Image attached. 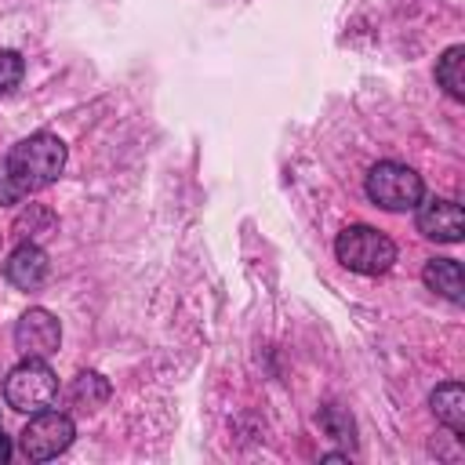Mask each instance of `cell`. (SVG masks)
Returning a JSON list of instances; mask_svg holds the SVG:
<instances>
[{
    "label": "cell",
    "mask_w": 465,
    "mask_h": 465,
    "mask_svg": "<svg viewBox=\"0 0 465 465\" xmlns=\"http://www.w3.org/2000/svg\"><path fill=\"white\" fill-rule=\"evenodd\" d=\"M4 163H7V174L15 178V185H18L22 196H25V193H36V189L51 185V182L62 174V167H65V145H62V138L40 131V134L22 138V142L7 153Z\"/></svg>",
    "instance_id": "6da1fadb"
},
{
    "label": "cell",
    "mask_w": 465,
    "mask_h": 465,
    "mask_svg": "<svg viewBox=\"0 0 465 465\" xmlns=\"http://www.w3.org/2000/svg\"><path fill=\"white\" fill-rule=\"evenodd\" d=\"M334 254L345 269L363 272V276H378L396 262V243L371 225H349L338 232Z\"/></svg>",
    "instance_id": "7a4b0ae2"
},
{
    "label": "cell",
    "mask_w": 465,
    "mask_h": 465,
    "mask_svg": "<svg viewBox=\"0 0 465 465\" xmlns=\"http://www.w3.org/2000/svg\"><path fill=\"white\" fill-rule=\"evenodd\" d=\"M367 196L385 211H411L425 196V185H421V174L414 167L396 163V160H381L367 171Z\"/></svg>",
    "instance_id": "3957f363"
},
{
    "label": "cell",
    "mask_w": 465,
    "mask_h": 465,
    "mask_svg": "<svg viewBox=\"0 0 465 465\" xmlns=\"http://www.w3.org/2000/svg\"><path fill=\"white\" fill-rule=\"evenodd\" d=\"M4 396H7V403H11L15 411L36 414V411L51 407V400L58 396V378H54V371H51L44 360L25 356V360L7 374Z\"/></svg>",
    "instance_id": "277c9868"
},
{
    "label": "cell",
    "mask_w": 465,
    "mask_h": 465,
    "mask_svg": "<svg viewBox=\"0 0 465 465\" xmlns=\"http://www.w3.org/2000/svg\"><path fill=\"white\" fill-rule=\"evenodd\" d=\"M73 436H76V429H73V418L69 414H62V411H36L33 418H29V425L22 429V454L29 458V461H51V458H58L69 443H73Z\"/></svg>",
    "instance_id": "5b68a950"
},
{
    "label": "cell",
    "mask_w": 465,
    "mask_h": 465,
    "mask_svg": "<svg viewBox=\"0 0 465 465\" xmlns=\"http://www.w3.org/2000/svg\"><path fill=\"white\" fill-rule=\"evenodd\" d=\"M58 341H62V323H58L47 309H29V312H22V320L15 323V345H18L25 356L47 360L51 352H58Z\"/></svg>",
    "instance_id": "8992f818"
},
{
    "label": "cell",
    "mask_w": 465,
    "mask_h": 465,
    "mask_svg": "<svg viewBox=\"0 0 465 465\" xmlns=\"http://www.w3.org/2000/svg\"><path fill=\"white\" fill-rule=\"evenodd\" d=\"M418 229L421 236L429 240H440V243H458L461 232H465V218H461V207L454 200H443V196H421L418 200Z\"/></svg>",
    "instance_id": "52a82bcc"
},
{
    "label": "cell",
    "mask_w": 465,
    "mask_h": 465,
    "mask_svg": "<svg viewBox=\"0 0 465 465\" xmlns=\"http://www.w3.org/2000/svg\"><path fill=\"white\" fill-rule=\"evenodd\" d=\"M4 272H7V280H11L18 291H36V287L47 280V254H44L36 243L22 240V243L11 251Z\"/></svg>",
    "instance_id": "ba28073f"
},
{
    "label": "cell",
    "mask_w": 465,
    "mask_h": 465,
    "mask_svg": "<svg viewBox=\"0 0 465 465\" xmlns=\"http://www.w3.org/2000/svg\"><path fill=\"white\" fill-rule=\"evenodd\" d=\"M421 280H425L429 291L443 294L447 302H461L465 298V276H461V265L454 258H432V262H425Z\"/></svg>",
    "instance_id": "9c48e42d"
},
{
    "label": "cell",
    "mask_w": 465,
    "mask_h": 465,
    "mask_svg": "<svg viewBox=\"0 0 465 465\" xmlns=\"http://www.w3.org/2000/svg\"><path fill=\"white\" fill-rule=\"evenodd\" d=\"M432 414L450 429V432H465V389H461V381H447V385H440L436 392H432Z\"/></svg>",
    "instance_id": "30bf717a"
},
{
    "label": "cell",
    "mask_w": 465,
    "mask_h": 465,
    "mask_svg": "<svg viewBox=\"0 0 465 465\" xmlns=\"http://www.w3.org/2000/svg\"><path fill=\"white\" fill-rule=\"evenodd\" d=\"M436 84L450 94V98H465V47L454 44L443 51V58L436 62Z\"/></svg>",
    "instance_id": "8fae6325"
},
{
    "label": "cell",
    "mask_w": 465,
    "mask_h": 465,
    "mask_svg": "<svg viewBox=\"0 0 465 465\" xmlns=\"http://www.w3.org/2000/svg\"><path fill=\"white\" fill-rule=\"evenodd\" d=\"M69 396H73V403H76V407L94 411V407H102V403L109 400V381H105L102 374H94V371H84V374H76V381H73Z\"/></svg>",
    "instance_id": "7c38bea8"
},
{
    "label": "cell",
    "mask_w": 465,
    "mask_h": 465,
    "mask_svg": "<svg viewBox=\"0 0 465 465\" xmlns=\"http://www.w3.org/2000/svg\"><path fill=\"white\" fill-rule=\"evenodd\" d=\"M54 229V214L47 211V207H40V203H29V211H22L18 218H15V232L22 236V240H36V236H44V232H51Z\"/></svg>",
    "instance_id": "4fadbf2b"
},
{
    "label": "cell",
    "mask_w": 465,
    "mask_h": 465,
    "mask_svg": "<svg viewBox=\"0 0 465 465\" xmlns=\"http://www.w3.org/2000/svg\"><path fill=\"white\" fill-rule=\"evenodd\" d=\"M22 73H25L22 58L15 51H0V94H11L22 84Z\"/></svg>",
    "instance_id": "5bb4252c"
},
{
    "label": "cell",
    "mask_w": 465,
    "mask_h": 465,
    "mask_svg": "<svg viewBox=\"0 0 465 465\" xmlns=\"http://www.w3.org/2000/svg\"><path fill=\"white\" fill-rule=\"evenodd\" d=\"M320 421H323V429H327L334 440H352V418H349L341 407H323Z\"/></svg>",
    "instance_id": "9a60e30c"
},
{
    "label": "cell",
    "mask_w": 465,
    "mask_h": 465,
    "mask_svg": "<svg viewBox=\"0 0 465 465\" xmlns=\"http://www.w3.org/2000/svg\"><path fill=\"white\" fill-rule=\"evenodd\" d=\"M15 200H22V189L7 174V163H0V203H15Z\"/></svg>",
    "instance_id": "2e32d148"
},
{
    "label": "cell",
    "mask_w": 465,
    "mask_h": 465,
    "mask_svg": "<svg viewBox=\"0 0 465 465\" xmlns=\"http://www.w3.org/2000/svg\"><path fill=\"white\" fill-rule=\"evenodd\" d=\"M11 458V443H7V436H4V421H0V465Z\"/></svg>",
    "instance_id": "e0dca14e"
}]
</instances>
